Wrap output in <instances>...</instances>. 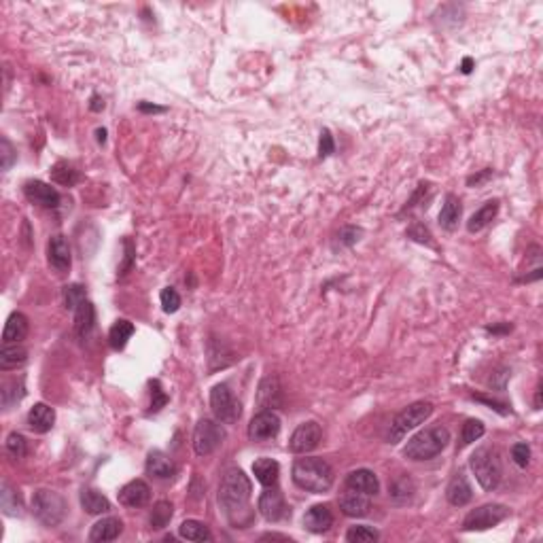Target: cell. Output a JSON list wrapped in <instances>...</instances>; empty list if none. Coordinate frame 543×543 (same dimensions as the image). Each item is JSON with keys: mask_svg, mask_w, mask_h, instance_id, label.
Listing matches in <instances>:
<instances>
[{"mask_svg": "<svg viewBox=\"0 0 543 543\" xmlns=\"http://www.w3.org/2000/svg\"><path fill=\"white\" fill-rule=\"evenodd\" d=\"M293 482L308 492H327L334 486V469L323 458H298L293 463Z\"/></svg>", "mask_w": 543, "mask_h": 543, "instance_id": "cell-1", "label": "cell"}, {"mask_svg": "<svg viewBox=\"0 0 543 543\" xmlns=\"http://www.w3.org/2000/svg\"><path fill=\"white\" fill-rule=\"evenodd\" d=\"M250 480L244 475L242 469L231 467L223 473L219 484V503L227 509V513L246 509V503L250 499Z\"/></svg>", "mask_w": 543, "mask_h": 543, "instance_id": "cell-2", "label": "cell"}, {"mask_svg": "<svg viewBox=\"0 0 543 543\" xmlns=\"http://www.w3.org/2000/svg\"><path fill=\"white\" fill-rule=\"evenodd\" d=\"M450 441V433L446 427L437 425V427H429L420 433H416L412 439H408L403 454L410 460H431L435 458Z\"/></svg>", "mask_w": 543, "mask_h": 543, "instance_id": "cell-3", "label": "cell"}, {"mask_svg": "<svg viewBox=\"0 0 543 543\" xmlns=\"http://www.w3.org/2000/svg\"><path fill=\"white\" fill-rule=\"evenodd\" d=\"M469 467L475 473V480L484 490H494L501 484L503 469H501V458L494 448H480L471 454Z\"/></svg>", "mask_w": 543, "mask_h": 543, "instance_id": "cell-4", "label": "cell"}, {"mask_svg": "<svg viewBox=\"0 0 543 543\" xmlns=\"http://www.w3.org/2000/svg\"><path fill=\"white\" fill-rule=\"evenodd\" d=\"M32 513L45 526H58L66 515V501L56 490L39 488L32 494Z\"/></svg>", "mask_w": 543, "mask_h": 543, "instance_id": "cell-5", "label": "cell"}, {"mask_svg": "<svg viewBox=\"0 0 543 543\" xmlns=\"http://www.w3.org/2000/svg\"><path fill=\"white\" fill-rule=\"evenodd\" d=\"M431 414H433V403L431 401H416V403L408 405L405 410H401L393 418L391 429H389V441L391 444L401 441L408 435V431H412L418 425H422Z\"/></svg>", "mask_w": 543, "mask_h": 543, "instance_id": "cell-6", "label": "cell"}, {"mask_svg": "<svg viewBox=\"0 0 543 543\" xmlns=\"http://www.w3.org/2000/svg\"><path fill=\"white\" fill-rule=\"evenodd\" d=\"M210 408L216 416V420H221L223 425H233L238 422L240 414H242V405L240 401L233 397V393L229 391L227 384H216L210 391Z\"/></svg>", "mask_w": 543, "mask_h": 543, "instance_id": "cell-7", "label": "cell"}, {"mask_svg": "<svg viewBox=\"0 0 543 543\" xmlns=\"http://www.w3.org/2000/svg\"><path fill=\"white\" fill-rule=\"evenodd\" d=\"M223 439H225L223 427L210 418H202L193 431V450L197 456H208L223 444Z\"/></svg>", "mask_w": 543, "mask_h": 543, "instance_id": "cell-8", "label": "cell"}, {"mask_svg": "<svg viewBox=\"0 0 543 543\" xmlns=\"http://www.w3.org/2000/svg\"><path fill=\"white\" fill-rule=\"evenodd\" d=\"M507 515H509V509L505 505L488 503V505H482V507L469 511L467 518L463 520V528L465 530H488V528L496 526L499 522H503Z\"/></svg>", "mask_w": 543, "mask_h": 543, "instance_id": "cell-9", "label": "cell"}, {"mask_svg": "<svg viewBox=\"0 0 543 543\" xmlns=\"http://www.w3.org/2000/svg\"><path fill=\"white\" fill-rule=\"evenodd\" d=\"M321 439H323V429L319 422L315 420L302 422L289 439V450L293 454H308L321 444Z\"/></svg>", "mask_w": 543, "mask_h": 543, "instance_id": "cell-10", "label": "cell"}, {"mask_svg": "<svg viewBox=\"0 0 543 543\" xmlns=\"http://www.w3.org/2000/svg\"><path fill=\"white\" fill-rule=\"evenodd\" d=\"M281 433V418L272 410H261L248 425V437L252 441H269Z\"/></svg>", "mask_w": 543, "mask_h": 543, "instance_id": "cell-11", "label": "cell"}, {"mask_svg": "<svg viewBox=\"0 0 543 543\" xmlns=\"http://www.w3.org/2000/svg\"><path fill=\"white\" fill-rule=\"evenodd\" d=\"M24 195L28 197V202L39 204L43 208H58L60 206V193L56 187L43 183V181H28L24 185Z\"/></svg>", "mask_w": 543, "mask_h": 543, "instance_id": "cell-12", "label": "cell"}, {"mask_svg": "<svg viewBox=\"0 0 543 543\" xmlns=\"http://www.w3.org/2000/svg\"><path fill=\"white\" fill-rule=\"evenodd\" d=\"M259 511L267 522H281L287 515V505L283 494L272 486L259 496Z\"/></svg>", "mask_w": 543, "mask_h": 543, "instance_id": "cell-13", "label": "cell"}, {"mask_svg": "<svg viewBox=\"0 0 543 543\" xmlns=\"http://www.w3.org/2000/svg\"><path fill=\"white\" fill-rule=\"evenodd\" d=\"M47 261L54 269L58 272H68L71 263H73V255H71V244L64 236H54L47 244Z\"/></svg>", "mask_w": 543, "mask_h": 543, "instance_id": "cell-14", "label": "cell"}, {"mask_svg": "<svg viewBox=\"0 0 543 543\" xmlns=\"http://www.w3.org/2000/svg\"><path fill=\"white\" fill-rule=\"evenodd\" d=\"M149 499H151V488L145 480H132L119 490V503L132 509L147 505Z\"/></svg>", "mask_w": 543, "mask_h": 543, "instance_id": "cell-15", "label": "cell"}, {"mask_svg": "<svg viewBox=\"0 0 543 543\" xmlns=\"http://www.w3.org/2000/svg\"><path fill=\"white\" fill-rule=\"evenodd\" d=\"M257 403L261 410H272L279 408L283 403V391H281V382L276 376H267L257 391Z\"/></svg>", "mask_w": 543, "mask_h": 543, "instance_id": "cell-16", "label": "cell"}, {"mask_svg": "<svg viewBox=\"0 0 543 543\" xmlns=\"http://www.w3.org/2000/svg\"><path fill=\"white\" fill-rule=\"evenodd\" d=\"M96 327V310L94 304L83 300L77 308H75V334L81 342L90 340L92 331Z\"/></svg>", "mask_w": 543, "mask_h": 543, "instance_id": "cell-17", "label": "cell"}, {"mask_svg": "<svg viewBox=\"0 0 543 543\" xmlns=\"http://www.w3.org/2000/svg\"><path fill=\"white\" fill-rule=\"evenodd\" d=\"M346 488L372 496V494H378L380 482H378V477H376L374 471H370V469H357V471H350V473H348V477H346Z\"/></svg>", "mask_w": 543, "mask_h": 543, "instance_id": "cell-18", "label": "cell"}, {"mask_svg": "<svg viewBox=\"0 0 543 543\" xmlns=\"http://www.w3.org/2000/svg\"><path fill=\"white\" fill-rule=\"evenodd\" d=\"M446 496H448L450 505H454V507H465L473 499V488L465 473H456L450 480V484L446 488Z\"/></svg>", "mask_w": 543, "mask_h": 543, "instance_id": "cell-19", "label": "cell"}, {"mask_svg": "<svg viewBox=\"0 0 543 543\" xmlns=\"http://www.w3.org/2000/svg\"><path fill=\"white\" fill-rule=\"evenodd\" d=\"M334 524V513L329 505H312L304 515V526L310 532H325Z\"/></svg>", "mask_w": 543, "mask_h": 543, "instance_id": "cell-20", "label": "cell"}, {"mask_svg": "<svg viewBox=\"0 0 543 543\" xmlns=\"http://www.w3.org/2000/svg\"><path fill=\"white\" fill-rule=\"evenodd\" d=\"M147 473L155 480H170L176 473V465L164 452L155 450L147 456Z\"/></svg>", "mask_w": 543, "mask_h": 543, "instance_id": "cell-21", "label": "cell"}, {"mask_svg": "<svg viewBox=\"0 0 543 543\" xmlns=\"http://www.w3.org/2000/svg\"><path fill=\"white\" fill-rule=\"evenodd\" d=\"M370 499L367 494H361V492H355V490H348L342 499H340V509L344 515L348 518H363L370 513Z\"/></svg>", "mask_w": 543, "mask_h": 543, "instance_id": "cell-22", "label": "cell"}, {"mask_svg": "<svg viewBox=\"0 0 543 543\" xmlns=\"http://www.w3.org/2000/svg\"><path fill=\"white\" fill-rule=\"evenodd\" d=\"M56 422V412L54 408H49L47 403H37L30 412H28V427L35 433H47L51 431Z\"/></svg>", "mask_w": 543, "mask_h": 543, "instance_id": "cell-23", "label": "cell"}, {"mask_svg": "<svg viewBox=\"0 0 543 543\" xmlns=\"http://www.w3.org/2000/svg\"><path fill=\"white\" fill-rule=\"evenodd\" d=\"M123 530V522L115 515H109V518H102L100 522H96L92 526V532H90V541H113L121 535Z\"/></svg>", "mask_w": 543, "mask_h": 543, "instance_id": "cell-24", "label": "cell"}, {"mask_svg": "<svg viewBox=\"0 0 543 543\" xmlns=\"http://www.w3.org/2000/svg\"><path fill=\"white\" fill-rule=\"evenodd\" d=\"M252 473H255V477L261 486L272 488V486H276V482H279L281 465L276 460H272V458H257L252 463Z\"/></svg>", "mask_w": 543, "mask_h": 543, "instance_id": "cell-25", "label": "cell"}, {"mask_svg": "<svg viewBox=\"0 0 543 543\" xmlns=\"http://www.w3.org/2000/svg\"><path fill=\"white\" fill-rule=\"evenodd\" d=\"M460 214H463V204H460V200H458L454 193H448V195H446V202H444V206H441V212H439V225H441L446 231H454V229L458 227Z\"/></svg>", "mask_w": 543, "mask_h": 543, "instance_id": "cell-26", "label": "cell"}, {"mask_svg": "<svg viewBox=\"0 0 543 543\" xmlns=\"http://www.w3.org/2000/svg\"><path fill=\"white\" fill-rule=\"evenodd\" d=\"M28 329H30V325H28L26 315H22V312H13V315L9 317L7 325H5L3 342H5V344H20L22 340H26Z\"/></svg>", "mask_w": 543, "mask_h": 543, "instance_id": "cell-27", "label": "cell"}, {"mask_svg": "<svg viewBox=\"0 0 543 543\" xmlns=\"http://www.w3.org/2000/svg\"><path fill=\"white\" fill-rule=\"evenodd\" d=\"M496 214H499V200H490V202H486L482 208H477V210L471 214V219L467 221V229H469L471 233L482 231L486 225H490V223L494 221Z\"/></svg>", "mask_w": 543, "mask_h": 543, "instance_id": "cell-28", "label": "cell"}, {"mask_svg": "<svg viewBox=\"0 0 543 543\" xmlns=\"http://www.w3.org/2000/svg\"><path fill=\"white\" fill-rule=\"evenodd\" d=\"M28 361V350L20 344H5L3 350H0V370L9 372V370H18Z\"/></svg>", "mask_w": 543, "mask_h": 543, "instance_id": "cell-29", "label": "cell"}, {"mask_svg": "<svg viewBox=\"0 0 543 543\" xmlns=\"http://www.w3.org/2000/svg\"><path fill=\"white\" fill-rule=\"evenodd\" d=\"M81 507L92 515H100L111 509V501L96 488H83L81 490Z\"/></svg>", "mask_w": 543, "mask_h": 543, "instance_id": "cell-30", "label": "cell"}, {"mask_svg": "<svg viewBox=\"0 0 543 543\" xmlns=\"http://www.w3.org/2000/svg\"><path fill=\"white\" fill-rule=\"evenodd\" d=\"M0 507H3L5 515H11V518H20L24 513L22 499H20L18 490L11 488L9 482H3V486H0Z\"/></svg>", "mask_w": 543, "mask_h": 543, "instance_id": "cell-31", "label": "cell"}, {"mask_svg": "<svg viewBox=\"0 0 543 543\" xmlns=\"http://www.w3.org/2000/svg\"><path fill=\"white\" fill-rule=\"evenodd\" d=\"M26 395V386H24V378H13L7 380L0 389V401H3V408L9 410L11 405L20 403Z\"/></svg>", "mask_w": 543, "mask_h": 543, "instance_id": "cell-32", "label": "cell"}, {"mask_svg": "<svg viewBox=\"0 0 543 543\" xmlns=\"http://www.w3.org/2000/svg\"><path fill=\"white\" fill-rule=\"evenodd\" d=\"M178 535L187 541H210L212 539L208 526L200 520H185L178 526Z\"/></svg>", "mask_w": 543, "mask_h": 543, "instance_id": "cell-33", "label": "cell"}, {"mask_svg": "<svg viewBox=\"0 0 543 543\" xmlns=\"http://www.w3.org/2000/svg\"><path fill=\"white\" fill-rule=\"evenodd\" d=\"M134 336V325L130 323V321H126V319H121V321H117L113 327H111V331H109V342H111V346L115 348V350H121V348H126V344H128V340Z\"/></svg>", "mask_w": 543, "mask_h": 543, "instance_id": "cell-34", "label": "cell"}, {"mask_svg": "<svg viewBox=\"0 0 543 543\" xmlns=\"http://www.w3.org/2000/svg\"><path fill=\"white\" fill-rule=\"evenodd\" d=\"M79 170H75L68 161H58L54 168H51V181L62 185V187H73L79 183Z\"/></svg>", "mask_w": 543, "mask_h": 543, "instance_id": "cell-35", "label": "cell"}, {"mask_svg": "<svg viewBox=\"0 0 543 543\" xmlns=\"http://www.w3.org/2000/svg\"><path fill=\"white\" fill-rule=\"evenodd\" d=\"M172 503L170 501H157L155 503V507H153V511H151V518H149V522H151V526L153 528H166L168 524H170V520H172Z\"/></svg>", "mask_w": 543, "mask_h": 543, "instance_id": "cell-36", "label": "cell"}, {"mask_svg": "<svg viewBox=\"0 0 543 543\" xmlns=\"http://www.w3.org/2000/svg\"><path fill=\"white\" fill-rule=\"evenodd\" d=\"M412 492H414V482H412L408 475H401L399 480H395V482L391 484V496H393L397 503L408 501V499L412 496Z\"/></svg>", "mask_w": 543, "mask_h": 543, "instance_id": "cell-37", "label": "cell"}, {"mask_svg": "<svg viewBox=\"0 0 543 543\" xmlns=\"http://www.w3.org/2000/svg\"><path fill=\"white\" fill-rule=\"evenodd\" d=\"M484 425L480 422V420H467L465 425H463V431H460V446H469V444H473V441H477L482 435H484Z\"/></svg>", "mask_w": 543, "mask_h": 543, "instance_id": "cell-38", "label": "cell"}, {"mask_svg": "<svg viewBox=\"0 0 543 543\" xmlns=\"http://www.w3.org/2000/svg\"><path fill=\"white\" fill-rule=\"evenodd\" d=\"M346 541H350V543H372V541H378V532L372 526H353L346 532Z\"/></svg>", "mask_w": 543, "mask_h": 543, "instance_id": "cell-39", "label": "cell"}, {"mask_svg": "<svg viewBox=\"0 0 543 543\" xmlns=\"http://www.w3.org/2000/svg\"><path fill=\"white\" fill-rule=\"evenodd\" d=\"M7 452H9L13 458L22 460V458L28 454V444H26V437H24L22 433H11V435L7 437Z\"/></svg>", "mask_w": 543, "mask_h": 543, "instance_id": "cell-40", "label": "cell"}, {"mask_svg": "<svg viewBox=\"0 0 543 543\" xmlns=\"http://www.w3.org/2000/svg\"><path fill=\"white\" fill-rule=\"evenodd\" d=\"M159 300H161L164 312H168V315H174V312L181 308V295H178L176 289H172V287H166V289L161 291Z\"/></svg>", "mask_w": 543, "mask_h": 543, "instance_id": "cell-41", "label": "cell"}, {"mask_svg": "<svg viewBox=\"0 0 543 543\" xmlns=\"http://www.w3.org/2000/svg\"><path fill=\"white\" fill-rule=\"evenodd\" d=\"M83 300H85V287H83V285H68V287L64 289V302H66V308L75 310Z\"/></svg>", "mask_w": 543, "mask_h": 543, "instance_id": "cell-42", "label": "cell"}, {"mask_svg": "<svg viewBox=\"0 0 543 543\" xmlns=\"http://www.w3.org/2000/svg\"><path fill=\"white\" fill-rule=\"evenodd\" d=\"M168 403V395L161 391V384L157 382V380H153L151 382V412H159L164 405Z\"/></svg>", "mask_w": 543, "mask_h": 543, "instance_id": "cell-43", "label": "cell"}, {"mask_svg": "<svg viewBox=\"0 0 543 543\" xmlns=\"http://www.w3.org/2000/svg\"><path fill=\"white\" fill-rule=\"evenodd\" d=\"M511 458H513V463L518 465V467H528V463H530V448H528V444H524V441H520V444H513V448H511Z\"/></svg>", "mask_w": 543, "mask_h": 543, "instance_id": "cell-44", "label": "cell"}, {"mask_svg": "<svg viewBox=\"0 0 543 543\" xmlns=\"http://www.w3.org/2000/svg\"><path fill=\"white\" fill-rule=\"evenodd\" d=\"M0 166H3V170H9L11 166H13V161H16V149H13V145L9 142V138H3L0 140Z\"/></svg>", "mask_w": 543, "mask_h": 543, "instance_id": "cell-45", "label": "cell"}, {"mask_svg": "<svg viewBox=\"0 0 543 543\" xmlns=\"http://www.w3.org/2000/svg\"><path fill=\"white\" fill-rule=\"evenodd\" d=\"M334 149H336V142H334L331 132H329V130H323V132H321V140H319V155L325 159V157H329V155L334 153Z\"/></svg>", "mask_w": 543, "mask_h": 543, "instance_id": "cell-46", "label": "cell"}, {"mask_svg": "<svg viewBox=\"0 0 543 543\" xmlns=\"http://www.w3.org/2000/svg\"><path fill=\"white\" fill-rule=\"evenodd\" d=\"M359 236H361V229H359V227H344V229L338 233V240H340L342 246H353V244L359 240Z\"/></svg>", "mask_w": 543, "mask_h": 543, "instance_id": "cell-47", "label": "cell"}, {"mask_svg": "<svg viewBox=\"0 0 543 543\" xmlns=\"http://www.w3.org/2000/svg\"><path fill=\"white\" fill-rule=\"evenodd\" d=\"M408 236H410V238H414V240H418V242H431V233H429V229H427V227H422L420 223H416V225L408 231Z\"/></svg>", "mask_w": 543, "mask_h": 543, "instance_id": "cell-48", "label": "cell"}, {"mask_svg": "<svg viewBox=\"0 0 543 543\" xmlns=\"http://www.w3.org/2000/svg\"><path fill=\"white\" fill-rule=\"evenodd\" d=\"M473 399H477V401H482V403H486V405H490L492 410H496L499 414H507L509 410H507V405L505 403H501V401H496V399H490V397H484V395H473Z\"/></svg>", "mask_w": 543, "mask_h": 543, "instance_id": "cell-49", "label": "cell"}, {"mask_svg": "<svg viewBox=\"0 0 543 543\" xmlns=\"http://www.w3.org/2000/svg\"><path fill=\"white\" fill-rule=\"evenodd\" d=\"M123 246H126V263H123V267H121V276L128 274V269L132 267V259H134V246H132V242L126 240Z\"/></svg>", "mask_w": 543, "mask_h": 543, "instance_id": "cell-50", "label": "cell"}, {"mask_svg": "<svg viewBox=\"0 0 543 543\" xmlns=\"http://www.w3.org/2000/svg\"><path fill=\"white\" fill-rule=\"evenodd\" d=\"M488 176H492V170H484V172H480V174H475V176H469V178H467V185H469V187L480 185V183L486 181Z\"/></svg>", "mask_w": 543, "mask_h": 543, "instance_id": "cell-51", "label": "cell"}, {"mask_svg": "<svg viewBox=\"0 0 543 543\" xmlns=\"http://www.w3.org/2000/svg\"><path fill=\"white\" fill-rule=\"evenodd\" d=\"M138 111H142V113H164L166 109H161V106H151V104L140 102V104H138Z\"/></svg>", "mask_w": 543, "mask_h": 543, "instance_id": "cell-52", "label": "cell"}, {"mask_svg": "<svg viewBox=\"0 0 543 543\" xmlns=\"http://www.w3.org/2000/svg\"><path fill=\"white\" fill-rule=\"evenodd\" d=\"M272 539H283V541H287L285 535H276V532H267V535L261 537V541H272Z\"/></svg>", "mask_w": 543, "mask_h": 543, "instance_id": "cell-53", "label": "cell"}, {"mask_svg": "<svg viewBox=\"0 0 543 543\" xmlns=\"http://www.w3.org/2000/svg\"><path fill=\"white\" fill-rule=\"evenodd\" d=\"M471 66H473V60H471V58H465V60H463V66H460V71H463L465 75H469V73H471Z\"/></svg>", "mask_w": 543, "mask_h": 543, "instance_id": "cell-54", "label": "cell"}, {"mask_svg": "<svg viewBox=\"0 0 543 543\" xmlns=\"http://www.w3.org/2000/svg\"><path fill=\"white\" fill-rule=\"evenodd\" d=\"M100 109H104V100L100 102V98H98V96H94V104H92V111H100Z\"/></svg>", "mask_w": 543, "mask_h": 543, "instance_id": "cell-55", "label": "cell"}, {"mask_svg": "<svg viewBox=\"0 0 543 543\" xmlns=\"http://www.w3.org/2000/svg\"><path fill=\"white\" fill-rule=\"evenodd\" d=\"M511 329V325H505V327H488V331H494V334H499V331H509Z\"/></svg>", "mask_w": 543, "mask_h": 543, "instance_id": "cell-56", "label": "cell"}, {"mask_svg": "<svg viewBox=\"0 0 543 543\" xmlns=\"http://www.w3.org/2000/svg\"><path fill=\"white\" fill-rule=\"evenodd\" d=\"M96 134H98V142H104V140H106V130H98Z\"/></svg>", "mask_w": 543, "mask_h": 543, "instance_id": "cell-57", "label": "cell"}]
</instances>
